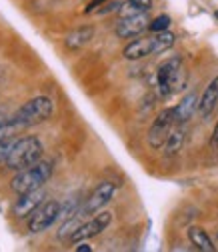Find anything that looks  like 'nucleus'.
I'll list each match as a JSON object with an SVG mask.
<instances>
[{"label":"nucleus","mask_w":218,"mask_h":252,"mask_svg":"<svg viewBox=\"0 0 218 252\" xmlns=\"http://www.w3.org/2000/svg\"><path fill=\"white\" fill-rule=\"evenodd\" d=\"M42 142L36 138V136H24V138H18L14 140L12 144V150L8 154V158L4 162L6 168L10 170H22V168H28L36 164L40 158H42Z\"/></svg>","instance_id":"obj_1"},{"label":"nucleus","mask_w":218,"mask_h":252,"mask_svg":"<svg viewBox=\"0 0 218 252\" xmlns=\"http://www.w3.org/2000/svg\"><path fill=\"white\" fill-rule=\"evenodd\" d=\"M174 46V34L164 30V32H154L152 36L132 40L128 46H124L122 54L128 60H140L152 54H162Z\"/></svg>","instance_id":"obj_2"},{"label":"nucleus","mask_w":218,"mask_h":252,"mask_svg":"<svg viewBox=\"0 0 218 252\" xmlns=\"http://www.w3.org/2000/svg\"><path fill=\"white\" fill-rule=\"evenodd\" d=\"M50 176H52V164L38 160L32 166L18 170L16 176L10 180V188L16 194L30 192V190H36V188H42L50 180Z\"/></svg>","instance_id":"obj_3"},{"label":"nucleus","mask_w":218,"mask_h":252,"mask_svg":"<svg viewBox=\"0 0 218 252\" xmlns=\"http://www.w3.org/2000/svg\"><path fill=\"white\" fill-rule=\"evenodd\" d=\"M52 110H54V106H52V100L48 96H36V98H30L28 102H24L12 118L24 130L28 126H34V124L48 120L52 116Z\"/></svg>","instance_id":"obj_4"},{"label":"nucleus","mask_w":218,"mask_h":252,"mask_svg":"<svg viewBox=\"0 0 218 252\" xmlns=\"http://www.w3.org/2000/svg\"><path fill=\"white\" fill-rule=\"evenodd\" d=\"M156 82H158V92L160 96L166 98L172 92H176L182 84H184V70H182V60L178 56H172L168 60H164L158 74H156Z\"/></svg>","instance_id":"obj_5"},{"label":"nucleus","mask_w":218,"mask_h":252,"mask_svg":"<svg viewBox=\"0 0 218 252\" xmlns=\"http://www.w3.org/2000/svg\"><path fill=\"white\" fill-rule=\"evenodd\" d=\"M174 124H176L174 108H166V110H162L156 118H154V122L150 124V128H148V136H146L150 148H154V150L162 148L166 144V138H168L170 130L174 128Z\"/></svg>","instance_id":"obj_6"},{"label":"nucleus","mask_w":218,"mask_h":252,"mask_svg":"<svg viewBox=\"0 0 218 252\" xmlns=\"http://www.w3.org/2000/svg\"><path fill=\"white\" fill-rule=\"evenodd\" d=\"M60 208L62 204L58 200H48L44 202L40 208H36L32 212V216H30L28 220V230L32 232V234H38V232H44L48 230L56 220L60 218Z\"/></svg>","instance_id":"obj_7"},{"label":"nucleus","mask_w":218,"mask_h":252,"mask_svg":"<svg viewBox=\"0 0 218 252\" xmlns=\"http://www.w3.org/2000/svg\"><path fill=\"white\" fill-rule=\"evenodd\" d=\"M114 192H116V186L112 184V182H108V180H104V182H100L94 190H92L90 194H88V198L80 204V214L82 216H90V214H96V212H100L112 198H114Z\"/></svg>","instance_id":"obj_8"},{"label":"nucleus","mask_w":218,"mask_h":252,"mask_svg":"<svg viewBox=\"0 0 218 252\" xmlns=\"http://www.w3.org/2000/svg\"><path fill=\"white\" fill-rule=\"evenodd\" d=\"M112 222V214L110 212H96V214H92L90 220H86V222H82L76 232L70 236V242L78 244V242H84V240H90V238H94L98 234H102Z\"/></svg>","instance_id":"obj_9"},{"label":"nucleus","mask_w":218,"mask_h":252,"mask_svg":"<svg viewBox=\"0 0 218 252\" xmlns=\"http://www.w3.org/2000/svg\"><path fill=\"white\" fill-rule=\"evenodd\" d=\"M148 26H150L148 12L134 14V16H122L116 24V34L120 38H134V36L142 34Z\"/></svg>","instance_id":"obj_10"},{"label":"nucleus","mask_w":218,"mask_h":252,"mask_svg":"<svg viewBox=\"0 0 218 252\" xmlns=\"http://www.w3.org/2000/svg\"><path fill=\"white\" fill-rule=\"evenodd\" d=\"M44 190L42 188H36V190H30V192H22L18 194V200L14 204V216L16 218H26L30 216L36 208H40L44 204Z\"/></svg>","instance_id":"obj_11"},{"label":"nucleus","mask_w":218,"mask_h":252,"mask_svg":"<svg viewBox=\"0 0 218 252\" xmlns=\"http://www.w3.org/2000/svg\"><path fill=\"white\" fill-rule=\"evenodd\" d=\"M198 106H200V96H198V94L196 92L186 94V96L174 106V120H176V124H186L194 116Z\"/></svg>","instance_id":"obj_12"},{"label":"nucleus","mask_w":218,"mask_h":252,"mask_svg":"<svg viewBox=\"0 0 218 252\" xmlns=\"http://www.w3.org/2000/svg\"><path fill=\"white\" fill-rule=\"evenodd\" d=\"M92 38H94V28H92V26H78L64 38V44H66L68 50H80Z\"/></svg>","instance_id":"obj_13"},{"label":"nucleus","mask_w":218,"mask_h":252,"mask_svg":"<svg viewBox=\"0 0 218 252\" xmlns=\"http://www.w3.org/2000/svg\"><path fill=\"white\" fill-rule=\"evenodd\" d=\"M218 106V76L204 88V92H202V96H200V106H198V112L204 116V118H208L212 112H214V108Z\"/></svg>","instance_id":"obj_14"},{"label":"nucleus","mask_w":218,"mask_h":252,"mask_svg":"<svg viewBox=\"0 0 218 252\" xmlns=\"http://www.w3.org/2000/svg\"><path fill=\"white\" fill-rule=\"evenodd\" d=\"M188 240H190L192 246H194L196 250H200V252H214V250H216L214 240H212V238L206 234V230L200 228V226H190V228H188Z\"/></svg>","instance_id":"obj_15"},{"label":"nucleus","mask_w":218,"mask_h":252,"mask_svg":"<svg viewBox=\"0 0 218 252\" xmlns=\"http://www.w3.org/2000/svg\"><path fill=\"white\" fill-rule=\"evenodd\" d=\"M184 138H186V130L182 124H176L174 128L170 130L168 138H166V144H164V154L166 156H176L182 146H184Z\"/></svg>","instance_id":"obj_16"},{"label":"nucleus","mask_w":218,"mask_h":252,"mask_svg":"<svg viewBox=\"0 0 218 252\" xmlns=\"http://www.w3.org/2000/svg\"><path fill=\"white\" fill-rule=\"evenodd\" d=\"M152 8V0H126L122 6H120V18L122 16H134V14H142L148 12Z\"/></svg>","instance_id":"obj_17"},{"label":"nucleus","mask_w":218,"mask_h":252,"mask_svg":"<svg viewBox=\"0 0 218 252\" xmlns=\"http://www.w3.org/2000/svg\"><path fill=\"white\" fill-rule=\"evenodd\" d=\"M168 26H170V16H166V14H160V16H156L154 20H150V30L152 32H164V30H168Z\"/></svg>","instance_id":"obj_18"},{"label":"nucleus","mask_w":218,"mask_h":252,"mask_svg":"<svg viewBox=\"0 0 218 252\" xmlns=\"http://www.w3.org/2000/svg\"><path fill=\"white\" fill-rule=\"evenodd\" d=\"M12 144L14 140L12 138H4V140H0V164H4L6 158H8V154L12 150Z\"/></svg>","instance_id":"obj_19"},{"label":"nucleus","mask_w":218,"mask_h":252,"mask_svg":"<svg viewBox=\"0 0 218 252\" xmlns=\"http://www.w3.org/2000/svg\"><path fill=\"white\" fill-rule=\"evenodd\" d=\"M104 2H106V0H92V2H90V6H88L84 12H86V14H88V12H94V10H96V8H100Z\"/></svg>","instance_id":"obj_20"},{"label":"nucleus","mask_w":218,"mask_h":252,"mask_svg":"<svg viewBox=\"0 0 218 252\" xmlns=\"http://www.w3.org/2000/svg\"><path fill=\"white\" fill-rule=\"evenodd\" d=\"M210 144H212V146H218V122H216V126H214V130H212Z\"/></svg>","instance_id":"obj_21"},{"label":"nucleus","mask_w":218,"mask_h":252,"mask_svg":"<svg viewBox=\"0 0 218 252\" xmlns=\"http://www.w3.org/2000/svg\"><path fill=\"white\" fill-rule=\"evenodd\" d=\"M74 250H76V252H92V248L86 244V240H84V242H78V246H76Z\"/></svg>","instance_id":"obj_22"},{"label":"nucleus","mask_w":218,"mask_h":252,"mask_svg":"<svg viewBox=\"0 0 218 252\" xmlns=\"http://www.w3.org/2000/svg\"><path fill=\"white\" fill-rule=\"evenodd\" d=\"M10 120V116L8 114H4V112H0V126H4L6 122Z\"/></svg>","instance_id":"obj_23"},{"label":"nucleus","mask_w":218,"mask_h":252,"mask_svg":"<svg viewBox=\"0 0 218 252\" xmlns=\"http://www.w3.org/2000/svg\"><path fill=\"white\" fill-rule=\"evenodd\" d=\"M214 246H216V250H218V232H216V236H214Z\"/></svg>","instance_id":"obj_24"},{"label":"nucleus","mask_w":218,"mask_h":252,"mask_svg":"<svg viewBox=\"0 0 218 252\" xmlns=\"http://www.w3.org/2000/svg\"><path fill=\"white\" fill-rule=\"evenodd\" d=\"M214 16H216V18H218V10H216V12H214Z\"/></svg>","instance_id":"obj_25"}]
</instances>
